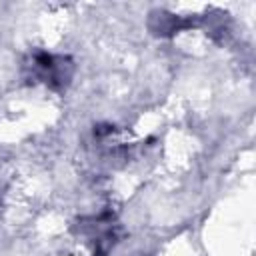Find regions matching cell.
<instances>
[{
	"label": "cell",
	"mask_w": 256,
	"mask_h": 256,
	"mask_svg": "<svg viewBox=\"0 0 256 256\" xmlns=\"http://www.w3.org/2000/svg\"><path fill=\"white\" fill-rule=\"evenodd\" d=\"M34 68H36L38 76L50 86H64L68 82V78L72 76V64L66 58L52 56L46 52H42L34 58Z\"/></svg>",
	"instance_id": "obj_1"
}]
</instances>
